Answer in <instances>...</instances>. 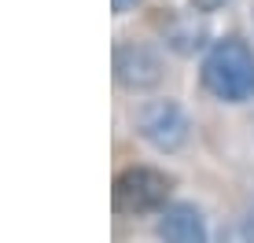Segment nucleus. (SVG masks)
<instances>
[{"label":"nucleus","instance_id":"0eeeda50","mask_svg":"<svg viewBox=\"0 0 254 243\" xmlns=\"http://www.w3.org/2000/svg\"><path fill=\"white\" fill-rule=\"evenodd\" d=\"M140 0H111V7H115V15H126L129 7H136Z\"/></svg>","mask_w":254,"mask_h":243},{"label":"nucleus","instance_id":"6e6552de","mask_svg":"<svg viewBox=\"0 0 254 243\" xmlns=\"http://www.w3.org/2000/svg\"><path fill=\"white\" fill-rule=\"evenodd\" d=\"M251 218H254V203H251Z\"/></svg>","mask_w":254,"mask_h":243},{"label":"nucleus","instance_id":"7ed1b4c3","mask_svg":"<svg viewBox=\"0 0 254 243\" xmlns=\"http://www.w3.org/2000/svg\"><path fill=\"white\" fill-rule=\"evenodd\" d=\"M136 129L155 151H177L188 144L191 136V122L185 115V107L173 100H151L140 107L136 115Z\"/></svg>","mask_w":254,"mask_h":243},{"label":"nucleus","instance_id":"f257e3e1","mask_svg":"<svg viewBox=\"0 0 254 243\" xmlns=\"http://www.w3.org/2000/svg\"><path fill=\"white\" fill-rule=\"evenodd\" d=\"M203 89L221 103L254 100V48L243 37L214 41L203 59Z\"/></svg>","mask_w":254,"mask_h":243},{"label":"nucleus","instance_id":"39448f33","mask_svg":"<svg viewBox=\"0 0 254 243\" xmlns=\"http://www.w3.org/2000/svg\"><path fill=\"white\" fill-rule=\"evenodd\" d=\"M159 240L162 243H206V218L191 203H170L159 210Z\"/></svg>","mask_w":254,"mask_h":243},{"label":"nucleus","instance_id":"423d86ee","mask_svg":"<svg viewBox=\"0 0 254 243\" xmlns=\"http://www.w3.org/2000/svg\"><path fill=\"white\" fill-rule=\"evenodd\" d=\"M191 7L203 11V15H210V11H217V7H225V0H191Z\"/></svg>","mask_w":254,"mask_h":243},{"label":"nucleus","instance_id":"1a4fd4ad","mask_svg":"<svg viewBox=\"0 0 254 243\" xmlns=\"http://www.w3.org/2000/svg\"><path fill=\"white\" fill-rule=\"evenodd\" d=\"M251 19H254V15H251Z\"/></svg>","mask_w":254,"mask_h":243},{"label":"nucleus","instance_id":"f03ea898","mask_svg":"<svg viewBox=\"0 0 254 243\" xmlns=\"http://www.w3.org/2000/svg\"><path fill=\"white\" fill-rule=\"evenodd\" d=\"M173 192V181L166 177L162 170L155 166H129L122 170L115 177V210L118 214H129V218H136V214H155L166 206V199Z\"/></svg>","mask_w":254,"mask_h":243},{"label":"nucleus","instance_id":"20e7f679","mask_svg":"<svg viewBox=\"0 0 254 243\" xmlns=\"http://www.w3.org/2000/svg\"><path fill=\"white\" fill-rule=\"evenodd\" d=\"M115 81L129 92H147L162 81V56L144 41H122L115 48Z\"/></svg>","mask_w":254,"mask_h":243}]
</instances>
